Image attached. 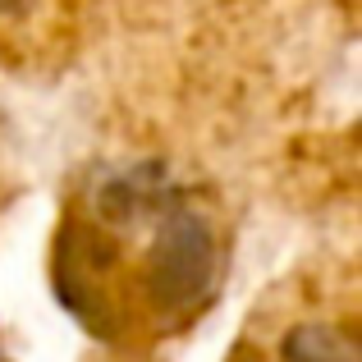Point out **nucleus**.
Listing matches in <instances>:
<instances>
[{
    "instance_id": "1",
    "label": "nucleus",
    "mask_w": 362,
    "mask_h": 362,
    "mask_svg": "<svg viewBox=\"0 0 362 362\" xmlns=\"http://www.w3.org/2000/svg\"><path fill=\"white\" fill-rule=\"evenodd\" d=\"M221 252L211 221L170 202L151 225V243L142 257V293L160 317H193L216 289Z\"/></svg>"
},
{
    "instance_id": "2",
    "label": "nucleus",
    "mask_w": 362,
    "mask_h": 362,
    "mask_svg": "<svg viewBox=\"0 0 362 362\" xmlns=\"http://www.w3.org/2000/svg\"><path fill=\"white\" fill-rule=\"evenodd\" d=\"M284 362H358V344L349 330L330 321H303L284 335Z\"/></svg>"
},
{
    "instance_id": "3",
    "label": "nucleus",
    "mask_w": 362,
    "mask_h": 362,
    "mask_svg": "<svg viewBox=\"0 0 362 362\" xmlns=\"http://www.w3.org/2000/svg\"><path fill=\"white\" fill-rule=\"evenodd\" d=\"M33 0H0V14H18V9H28Z\"/></svg>"
}]
</instances>
